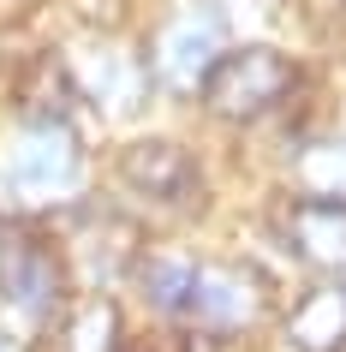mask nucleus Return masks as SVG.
Masks as SVG:
<instances>
[{
  "instance_id": "nucleus-1",
  "label": "nucleus",
  "mask_w": 346,
  "mask_h": 352,
  "mask_svg": "<svg viewBox=\"0 0 346 352\" xmlns=\"http://www.w3.org/2000/svg\"><path fill=\"white\" fill-rule=\"evenodd\" d=\"M78 173H84V149H78L72 126L66 120H30L19 131V144L6 155V186L12 197H24L30 209H54L78 191Z\"/></svg>"
},
{
  "instance_id": "nucleus-2",
  "label": "nucleus",
  "mask_w": 346,
  "mask_h": 352,
  "mask_svg": "<svg viewBox=\"0 0 346 352\" xmlns=\"http://www.w3.org/2000/svg\"><path fill=\"white\" fill-rule=\"evenodd\" d=\"M299 84V66H292L281 48H233L221 54L203 78V96H209V113L233 120V126H251L281 102V96Z\"/></svg>"
},
{
  "instance_id": "nucleus-3",
  "label": "nucleus",
  "mask_w": 346,
  "mask_h": 352,
  "mask_svg": "<svg viewBox=\"0 0 346 352\" xmlns=\"http://www.w3.org/2000/svg\"><path fill=\"white\" fill-rule=\"evenodd\" d=\"M60 293H66V269H60L54 245L36 227L0 215V298L19 316L42 322V316L60 311Z\"/></svg>"
},
{
  "instance_id": "nucleus-4",
  "label": "nucleus",
  "mask_w": 346,
  "mask_h": 352,
  "mask_svg": "<svg viewBox=\"0 0 346 352\" xmlns=\"http://www.w3.org/2000/svg\"><path fill=\"white\" fill-rule=\"evenodd\" d=\"M120 186L138 191L144 204L173 209V215H191L203 204V167L191 162V149L167 144V138H144V144L120 149Z\"/></svg>"
},
{
  "instance_id": "nucleus-5",
  "label": "nucleus",
  "mask_w": 346,
  "mask_h": 352,
  "mask_svg": "<svg viewBox=\"0 0 346 352\" xmlns=\"http://www.w3.org/2000/svg\"><path fill=\"white\" fill-rule=\"evenodd\" d=\"M221 42H227V12L215 0H191L180 19L155 36V84L197 90L209 78V66L221 60Z\"/></svg>"
},
{
  "instance_id": "nucleus-6",
  "label": "nucleus",
  "mask_w": 346,
  "mask_h": 352,
  "mask_svg": "<svg viewBox=\"0 0 346 352\" xmlns=\"http://www.w3.org/2000/svg\"><path fill=\"white\" fill-rule=\"evenodd\" d=\"M263 305H269V287L263 275L239 269V263H221V269H197V293H191V322L209 334H245L251 322H263Z\"/></svg>"
},
{
  "instance_id": "nucleus-7",
  "label": "nucleus",
  "mask_w": 346,
  "mask_h": 352,
  "mask_svg": "<svg viewBox=\"0 0 346 352\" xmlns=\"http://www.w3.org/2000/svg\"><path fill=\"white\" fill-rule=\"evenodd\" d=\"M287 245L316 275H346V204H310L305 197L287 215Z\"/></svg>"
},
{
  "instance_id": "nucleus-8",
  "label": "nucleus",
  "mask_w": 346,
  "mask_h": 352,
  "mask_svg": "<svg viewBox=\"0 0 346 352\" xmlns=\"http://www.w3.org/2000/svg\"><path fill=\"white\" fill-rule=\"evenodd\" d=\"M72 78H78V96H90L96 108L113 113V120H120V113H138V108H144V96H149L144 90V84H149L144 60L126 54V48H108V54L84 60Z\"/></svg>"
},
{
  "instance_id": "nucleus-9",
  "label": "nucleus",
  "mask_w": 346,
  "mask_h": 352,
  "mask_svg": "<svg viewBox=\"0 0 346 352\" xmlns=\"http://www.w3.org/2000/svg\"><path fill=\"white\" fill-rule=\"evenodd\" d=\"M287 340L299 352H340L346 346V287L340 280H323L310 287L287 316Z\"/></svg>"
},
{
  "instance_id": "nucleus-10",
  "label": "nucleus",
  "mask_w": 346,
  "mask_h": 352,
  "mask_svg": "<svg viewBox=\"0 0 346 352\" xmlns=\"http://www.w3.org/2000/svg\"><path fill=\"white\" fill-rule=\"evenodd\" d=\"M138 269V293L149 298V311L162 316H191V293H197V263L185 251H149V257L131 263Z\"/></svg>"
},
{
  "instance_id": "nucleus-11",
  "label": "nucleus",
  "mask_w": 346,
  "mask_h": 352,
  "mask_svg": "<svg viewBox=\"0 0 346 352\" xmlns=\"http://www.w3.org/2000/svg\"><path fill=\"white\" fill-rule=\"evenodd\" d=\"M299 179L310 204H346V138H316L299 149Z\"/></svg>"
},
{
  "instance_id": "nucleus-12",
  "label": "nucleus",
  "mask_w": 346,
  "mask_h": 352,
  "mask_svg": "<svg viewBox=\"0 0 346 352\" xmlns=\"http://www.w3.org/2000/svg\"><path fill=\"white\" fill-rule=\"evenodd\" d=\"M24 102H30V120H66L78 102V78L66 72L60 54H42L30 72H24Z\"/></svg>"
},
{
  "instance_id": "nucleus-13",
  "label": "nucleus",
  "mask_w": 346,
  "mask_h": 352,
  "mask_svg": "<svg viewBox=\"0 0 346 352\" xmlns=\"http://www.w3.org/2000/svg\"><path fill=\"white\" fill-rule=\"evenodd\" d=\"M60 352H126L120 346V311L108 298H84L60 329Z\"/></svg>"
},
{
  "instance_id": "nucleus-14",
  "label": "nucleus",
  "mask_w": 346,
  "mask_h": 352,
  "mask_svg": "<svg viewBox=\"0 0 346 352\" xmlns=\"http://www.w3.org/2000/svg\"><path fill=\"white\" fill-rule=\"evenodd\" d=\"M0 352H19V346H12V340H6V329H0Z\"/></svg>"
},
{
  "instance_id": "nucleus-15",
  "label": "nucleus",
  "mask_w": 346,
  "mask_h": 352,
  "mask_svg": "<svg viewBox=\"0 0 346 352\" xmlns=\"http://www.w3.org/2000/svg\"><path fill=\"white\" fill-rule=\"evenodd\" d=\"M340 352H346V346H340Z\"/></svg>"
}]
</instances>
